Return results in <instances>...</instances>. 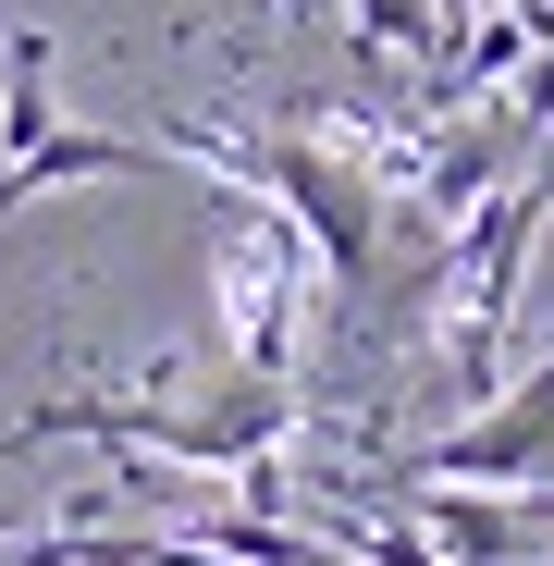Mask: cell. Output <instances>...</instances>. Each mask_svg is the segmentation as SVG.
I'll return each instance as SVG.
<instances>
[{
	"label": "cell",
	"instance_id": "cell-1",
	"mask_svg": "<svg viewBox=\"0 0 554 566\" xmlns=\"http://www.w3.org/2000/svg\"><path fill=\"white\" fill-rule=\"evenodd\" d=\"M222 210H234V222H222V247H210L222 345H234L247 382H296V357H309V333H321V308H333V283H321L309 234L271 210V198H222Z\"/></svg>",
	"mask_w": 554,
	"mask_h": 566
},
{
	"label": "cell",
	"instance_id": "cell-2",
	"mask_svg": "<svg viewBox=\"0 0 554 566\" xmlns=\"http://www.w3.org/2000/svg\"><path fill=\"white\" fill-rule=\"evenodd\" d=\"M407 481H469V493H542L554 481V357L530 369V382H505L493 407L469 419H443L407 468H395V493Z\"/></svg>",
	"mask_w": 554,
	"mask_h": 566
},
{
	"label": "cell",
	"instance_id": "cell-3",
	"mask_svg": "<svg viewBox=\"0 0 554 566\" xmlns=\"http://www.w3.org/2000/svg\"><path fill=\"white\" fill-rule=\"evenodd\" d=\"M124 172H160V148L148 136H100V124H50L25 160H0V222L25 198H50V185H124Z\"/></svg>",
	"mask_w": 554,
	"mask_h": 566
},
{
	"label": "cell",
	"instance_id": "cell-4",
	"mask_svg": "<svg viewBox=\"0 0 554 566\" xmlns=\"http://www.w3.org/2000/svg\"><path fill=\"white\" fill-rule=\"evenodd\" d=\"M50 74H62V50H50V25H13L0 38V160H25L50 124H62V99H50Z\"/></svg>",
	"mask_w": 554,
	"mask_h": 566
},
{
	"label": "cell",
	"instance_id": "cell-5",
	"mask_svg": "<svg viewBox=\"0 0 554 566\" xmlns=\"http://www.w3.org/2000/svg\"><path fill=\"white\" fill-rule=\"evenodd\" d=\"M333 13L357 25L369 62H419V74H443V50H456V13H443V0H333Z\"/></svg>",
	"mask_w": 554,
	"mask_h": 566
},
{
	"label": "cell",
	"instance_id": "cell-6",
	"mask_svg": "<svg viewBox=\"0 0 554 566\" xmlns=\"http://www.w3.org/2000/svg\"><path fill=\"white\" fill-rule=\"evenodd\" d=\"M271 13H321V0H271Z\"/></svg>",
	"mask_w": 554,
	"mask_h": 566
}]
</instances>
